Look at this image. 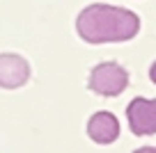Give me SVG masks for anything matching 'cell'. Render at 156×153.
Returning a JSON list of instances; mask_svg holds the SVG:
<instances>
[{"label":"cell","mask_w":156,"mask_h":153,"mask_svg":"<svg viewBox=\"0 0 156 153\" xmlns=\"http://www.w3.org/2000/svg\"><path fill=\"white\" fill-rule=\"evenodd\" d=\"M76 30L87 43H119L131 41L140 32V19L131 9L94 2L78 14Z\"/></svg>","instance_id":"cell-1"},{"label":"cell","mask_w":156,"mask_h":153,"mask_svg":"<svg viewBox=\"0 0 156 153\" xmlns=\"http://www.w3.org/2000/svg\"><path fill=\"white\" fill-rule=\"evenodd\" d=\"M87 87L99 96H119L129 87V71L117 62H103L90 71Z\"/></svg>","instance_id":"cell-2"},{"label":"cell","mask_w":156,"mask_h":153,"mask_svg":"<svg viewBox=\"0 0 156 153\" xmlns=\"http://www.w3.org/2000/svg\"><path fill=\"white\" fill-rule=\"evenodd\" d=\"M129 128L133 135L145 137L156 133V98H133L126 107Z\"/></svg>","instance_id":"cell-3"},{"label":"cell","mask_w":156,"mask_h":153,"mask_svg":"<svg viewBox=\"0 0 156 153\" xmlns=\"http://www.w3.org/2000/svg\"><path fill=\"white\" fill-rule=\"evenodd\" d=\"M30 78V64L25 57L16 53L0 55V87L2 89H19Z\"/></svg>","instance_id":"cell-4"},{"label":"cell","mask_w":156,"mask_h":153,"mask_svg":"<svg viewBox=\"0 0 156 153\" xmlns=\"http://www.w3.org/2000/svg\"><path fill=\"white\" fill-rule=\"evenodd\" d=\"M87 135L97 144H112L119 137V119L112 112H106V110L97 112L87 121Z\"/></svg>","instance_id":"cell-5"},{"label":"cell","mask_w":156,"mask_h":153,"mask_svg":"<svg viewBox=\"0 0 156 153\" xmlns=\"http://www.w3.org/2000/svg\"><path fill=\"white\" fill-rule=\"evenodd\" d=\"M133 153H156V146H142V148H138V151H133Z\"/></svg>","instance_id":"cell-6"},{"label":"cell","mask_w":156,"mask_h":153,"mask_svg":"<svg viewBox=\"0 0 156 153\" xmlns=\"http://www.w3.org/2000/svg\"><path fill=\"white\" fill-rule=\"evenodd\" d=\"M149 78H151V82H156V62L151 64V69H149Z\"/></svg>","instance_id":"cell-7"}]
</instances>
